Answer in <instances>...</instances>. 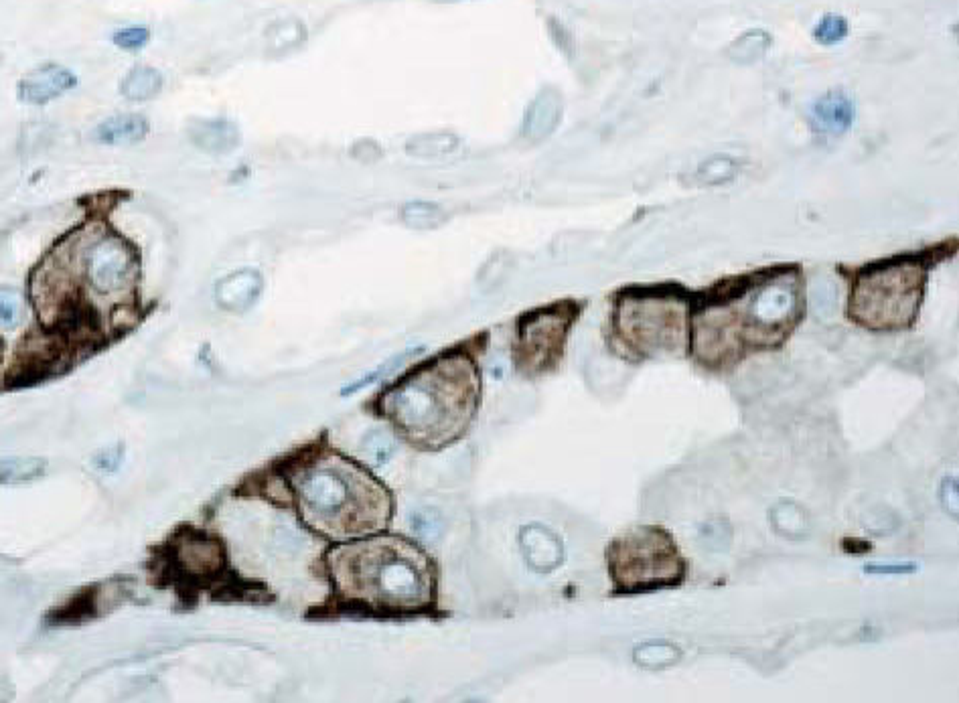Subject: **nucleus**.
<instances>
[{
	"label": "nucleus",
	"mask_w": 959,
	"mask_h": 703,
	"mask_svg": "<svg viewBox=\"0 0 959 703\" xmlns=\"http://www.w3.org/2000/svg\"><path fill=\"white\" fill-rule=\"evenodd\" d=\"M801 290L795 268L763 270L720 286L694 319L696 359L722 369L757 351L777 349L801 321Z\"/></svg>",
	"instance_id": "1"
},
{
	"label": "nucleus",
	"mask_w": 959,
	"mask_h": 703,
	"mask_svg": "<svg viewBox=\"0 0 959 703\" xmlns=\"http://www.w3.org/2000/svg\"><path fill=\"white\" fill-rule=\"evenodd\" d=\"M481 398L475 363L459 353L420 367L382 396V414L416 448L440 450L459 440Z\"/></svg>",
	"instance_id": "2"
},
{
	"label": "nucleus",
	"mask_w": 959,
	"mask_h": 703,
	"mask_svg": "<svg viewBox=\"0 0 959 703\" xmlns=\"http://www.w3.org/2000/svg\"><path fill=\"white\" fill-rule=\"evenodd\" d=\"M329 572L341 600L374 612H420L434 598V570L414 543L376 535L333 550Z\"/></svg>",
	"instance_id": "3"
},
{
	"label": "nucleus",
	"mask_w": 959,
	"mask_h": 703,
	"mask_svg": "<svg viewBox=\"0 0 959 703\" xmlns=\"http://www.w3.org/2000/svg\"><path fill=\"white\" fill-rule=\"evenodd\" d=\"M290 483L303 521L331 539L376 533L392 515L386 489L337 452L307 460L290 475Z\"/></svg>",
	"instance_id": "4"
},
{
	"label": "nucleus",
	"mask_w": 959,
	"mask_h": 703,
	"mask_svg": "<svg viewBox=\"0 0 959 703\" xmlns=\"http://www.w3.org/2000/svg\"><path fill=\"white\" fill-rule=\"evenodd\" d=\"M927 276L925 256H899L866 266L852 284L850 321L880 333L909 329L919 315Z\"/></svg>",
	"instance_id": "5"
},
{
	"label": "nucleus",
	"mask_w": 959,
	"mask_h": 703,
	"mask_svg": "<svg viewBox=\"0 0 959 703\" xmlns=\"http://www.w3.org/2000/svg\"><path fill=\"white\" fill-rule=\"evenodd\" d=\"M686 294L672 286L625 290L615 310V339L633 359L672 355L688 343Z\"/></svg>",
	"instance_id": "6"
},
{
	"label": "nucleus",
	"mask_w": 959,
	"mask_h": 703,
	"mask_svg": "<svg viewBox=\"0 0 959 703\" xmlns=\"http://www.w3.org/2000/svg\"><path fill=\"white\" fill-rule=\"evenodd\" d=\"M607 562L611 580L623 594L680 586L686 578V560L676 541L659 527H637L617 537Z\"/></svg>",
	"instance_id": "7"
},
{
	"label": "nucleus",
	"mask_w": 959,
	"mask_h": 703,
	"mask_svg": "<svg viewBox=\"0 0 959 703\" xmlns=\"http://www.w3.org/2000/svg\"><path fill=\"white\" fill-rule=\"evenodd\" d=\"M576 312L574 304L562 302L524 317L518 331V343H515V361H518L520 371L540 375L560 361Z\"/></svg>",
	"instance_id": "8"
},
{
	"label": "nucleus",
	"mask_w": 959,
	"mask_h": 703,
	"mask_svg": "<svg viewBox=\"0 0 959 703\" xmlns=\"http://www.w3.org/2000/svg\"><path fill=\"white\" fill-rule=\"evenodd\" d=\"M84 272L88 284L98 294H124L134 284L136 260L124 240L116 236H104L86 250Z\"/></svg>",
	"instance_id": "9"
},
{
	"label": "nucleus",
	"mask_w": 959,
	"mask_h": 703,
	"mask_svg": "<svg viewBox=\"0 0 959 703\" xmlns=\"http://www.w3.org/2000/svg\"><path fill=\"white\" fill-rule=\"evenodd\" d=\"M76 84L78 80L73 71L55 63H45L23 77L19 84V98L31 106H45Z\"/></svg>",
	"instance_id": "10"
},
{
	"label": "nucleus",
	"mask_w": 959,
	"mask_h": 703,
	"mask_svg": "<svg viewBox=\"0 0 959 703\" xmlns=\"http://www.w3.org/2000/svg\"><path fill=\"white\" fill-rule=\"evenodd\" d=\"M524 556L532 570L536 572H552L560 566L564 550L560 539L542 525H530L522 531L520 537Z\"/></svg>",
	"instance_id": "11"
},
{
	"label": "nucleus",
	"mask_w": 959,
	"mask_h": 703,
	"mask_svg": "<svg viewBox=\"0 0 959 703\" xmlns=\"http://www.w3.org/2000/svg\"><path fill=\"white\" fill-rule=\"evenodd\" d=\"M811 114H814V124L820 132L828 136H840L850 130L856 116V108L848 94L836 90L822 96L814 104Z\"/></svg>",
	"instance_id": "12"
},
{
	"label": "nucleus",
	"mask_w": 959,
	"mask_h": 703,
	"mask_svg": "<svg viewBox=\"0 0 959 703\" xmlns=\"http://www.w3.org/2000/svg\"><path fill=\"white\" fill-rule=\"evenodd\" d=\"M262 292V278L254 270H240L224 280L217 282L215 298L219 306L232 312H242L250 308Z\"/></svg>",
	"instance_id": "13"
},
{
	"label": "nucleus",
	"mask_w": 959,
	"mask_h": 703,
	"mask_svg": "<svg viewBox=\"0 0 959 703\" xmlns=\"http://www.w3.org/2000/svg\"><path fill=\"white\" fill-rule=\"evenodd\" d=\"M179 566L193 578L211 576L221 568L219 545L207 537H185L179 543Z\"/></svg>",
	"instance_id": "14"
},
{
	"label": "nucleus",
	"mask_w": 959,
	"mask_h": 703,
	"mask_svg": "<svg viewBox=\"0 0 959 703\" xmlns=\"http://www.w3.org/2000/svg\"><path fill=\"white\" fill-rule=\"evenodd\" d=\"M189 136L195 146L209 154H228L240 144L238 128L221 118L197 120L189 128Z\"/></svg>",
	"instance_id": "15"
},
{
	"label": "nucleus",
	"mask_w": 959,
	"mask_h": 703,
	"mask_svg": "<svg viewBox=\"0 0 959 703\" xmlns=\"http://www.w3.org/2000/svg\"><path fill=\"white\" fill-rule=\"evenodd\" d=\"M146 134H149V122H146V118L138 114H118L98 124L92 132V138L100 144L126 146L144 140Z\"/></svg>",
	"instance_id": "16"
},
{
	"label": "nucleus",
	"mask_w": 959,
	"mask_h": 703,
	"mask_svg": "<svg viewBox=\"0 0 959 703\" xmlns=\"http://www.w3.org/2000/svg\"><path fill=\"white\" fill-rule=\"evenodd\" d=\"M562 116V102L556 92H542L528 108L524 120V136L530 140H544L550 136Z\"/></svg>",
	"instance_id": "17"
},
{
	"label": "nucleus",
	"mask_w": 959,
	"mask_h": 703,
	"mask_svg": "<svg viewBox=\"0 0 959 703\" xmlns=\"http://www.w3.org/2000/svg\"><path fill=\"white\" fill-rule=\"evenodd\" d=\"M120 90L122 96L132 102L153 100L163 90V75L155 67L138 65L126 73Z\"/></svg>",
	"instance_id": "18"
},
{
	"label": "nucleus",
	"mask_w": 959,
	"mask_h": 703,
	"mask_svg": "<svg viewBox=\"0 0 959 703\" xmlns=\"http://www.w3.org/2000/svg\"><path fill=\"white\" fill-rule=\"evenodd\" d=\"M47 473V460L41 456H7L0 458V483L27 485Z\"/></svg>",
	"instance_id": "19"
},
{
	"label": "nucleus",
	"mask_w": 959,
	"mask_h": 703,
	"mask_svg": "<svg viewBox=\"0 0 959 703\" xmlns=\"http://www.w3.org/2000/svg\"><path fill=\"white\" fill-rule=\"evenodd\" d=\"M459 138L449 132H428L410 138L406 152L416 159H442L457 150Z\"/></svg>",
	"instance_id": "20"
},
{
	"label": "nucleus",
	"mask_w": 959,
	"mask_h": 703,
	"mask_svg": "<svg viewBox=\"0 0 959 703\" xmlns=\"http://www.w3.org/2000/svg\"><path fill=\"white\" fill-rule=\"evenodd\" d=\"M400 217L408 227L414 229H432L445 223V209L428 201H410L400 209Z\"/></svg>",
	"instance_id": "21"
},
{
	"label": "nucleus",
	"mask_w": 959,
	"mask_h": 703,
	"mask_svg": "<svg viewBox=\"0 0 959 703\" xmlns=\"http://www.w3.org/2000/svg\"><path fill=\"white\" fill-rule=\"evenodd\" d=\"M769 45H771V35L763 29H753L732 43L730 57L736 63H753L767 53Z\"/></svg>",
	"instance_id": "22"
},
{
	"label": "nucleus",
	"mask_w": 959,
	"mask_h": 703,
	"mask_svg": "<svg viewBox=\"0 0 959 703\" xmlns=\"http://www.w3.org/2000/svg\"><path fill=\"white\" fill-rule=\"evenodd\" d=\"M736 173H739V165L728 154H718L710 156L708 161H704L698 169V181L706 187H718L724 183H730Z\"/></svg>",
	"instance_id": "23"
},
{
	"label": "nucleus",
	"mask_w": 959,
	"mask_h": 703,
	"mask_svg": "<svg viewBox=\"0 0 959 703\" xmlns=\"http://www.w3.org/2000/svg\"><path fill=\"white\" fill-rule=\"evenodd\" d=\"M848 31H850L848 19L842 17V15L830 13V15H824L820 19V23L816 25L814 39L820 45H836V43H840L848 37Z\"/></svg>",
	"instance_id": "24"
},
{
	"label": "nucleus",
	"mask_w": 959,
	"mask_h": 703,
	"mask_svg": "<svg viewBox=\"0 0 959 703\" xmlns=\"http://www.w3.org/2000/svg\"><path fill=\"white\" fill-rule=\"evenodd\" d=\"M363 450H365V456L370 458L374 464H384L392 458V454L396 450V442L388 432L374 430L370 436H365Z\"/></svg>",
	"instance_id": "25"
},
{
	"label": "nucleus",
	"mask_w": 959,
	"mask_h": 703,
	"mask_svg": "<svg viewBox=\"0 0 959 703\" xmlns=\"http://www.w3.org/2000/svg\"><path fill=\"white\" fill-rule=\"evenodd\" d=\"M23 315L21 296L13 290H0V329L11 331L19 325Z\"/></svg>",
	"instance_id": "26"
},
{
	"label": "nucleus",
	"mask_w": 959,
	"mask_h": 703,
	"mask_svg": "<svg viewBox=\"0 0 959 703\" xmlns=\"http://www.w3.org/2000/svg\"><path fill=\"white\" fill-rule=\"evenodd\" d=\"M418 351H420V349H416V351H414V349H410V351H406V353H402V355H396V357H392L390 361H386L384 365H380V367H378V369H374L372 373H367V375H363L361 379H357L355 383L347 385V387L343 389V396H347V394H355V392H359V389H363L365 385H372V383H376L380 377H384V375H388L390 371H394L396 367H400V365H402V363H404V361H406L410 355H414V353H418Z\"/></svg>",
	"instance_id": "27"
},
{
	"label": "nucleus",
	"mask_w": 959,
	"mask_h": 703,
	"mask_svg": "<svg viewBox=\"0 0 959 703\" xmlns=\"http://www.w3.org/2000/svg\"><path fill=\"white\" fill-rule=\"evenodd\" d=\"M151 39V31L146 27H126L114 33V43L126 51H138Z\"/></svg>",
	"instance_id": "28"
},
{
	"label": "nucleus",
	"mask_w": 959,
	"mask_h": 703,
	"mask_svg": "<svg viewBox=\"0 0 959 703\" xmlns=\"http://www.w3.org/2000/svg\"><path fill=\"white\" fill-rule=\"evenodd\" d=\"M120 462H122V446L106 448V450L98 452L96 458H94L96 468H100V471H104V473H114V471H118Z\"/></svg>",
	"instance_id": "29"
},
{
	"label": "nucleus",
	"mask_w": 959,
	"mask_h": 703,
	"mask_svg": "<svg viewBox=\"0 0 959 703\" xmlns=\"http://www.w3.org/2000/svg\"><path fill=\"white\" fill-rule=\"evenodd\" d=\"M449 3H459V0H449Z\"/></svg>",
	"instance_id": "30"
}]
</instances>
